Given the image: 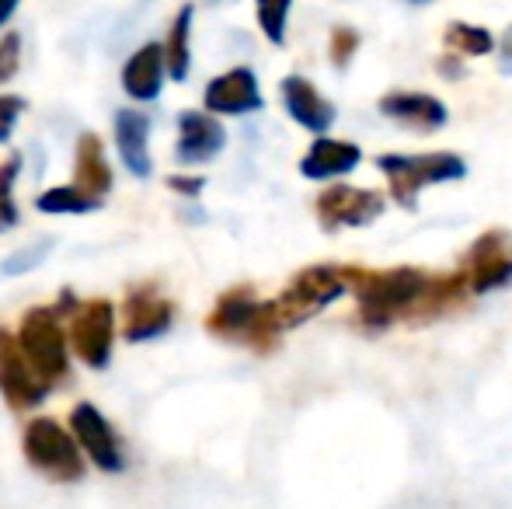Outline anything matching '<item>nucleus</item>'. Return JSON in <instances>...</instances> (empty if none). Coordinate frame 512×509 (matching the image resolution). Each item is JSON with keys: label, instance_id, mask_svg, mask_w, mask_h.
<instances>
[{"label": "nucleus", "instance_id": "nucleus-1", "mask_svg": "<svg viewBox=\"0 0 512 509\" xmlns=\"http://www.w3.org/2000/svg\"><path fill=\"white\" fill-rule=\"evenodd\" d=\"M345 290L359 300V318L370 328H387L408 318H439L453 311L467 293L464 272H432L418 265H398V269H356L338 265Z\"/></svg>", "mask_w": 512, "mask_h": 509}, {"label": "nucleus", "instance_id": "nucleus-2", "mask_svg": "<svg viewBox=\"0 0 512 509\" xmlns=\"http://www.w3.org/2000/svg\"><path fill=\"white\" fill-rule=\"evenodd\" d=\"M206 328L216 339L241 342V346L258 349V353H269L279 342V335H283L276 311H272V300H258L248 286L223 293L213 311H209Z\"/></svg>", "mask_w": 512, "mask_h": 509}, {"label": "nucleus", "instance_id": "nucleus-3", "mask_svg": "<svg viewBox=\"0 0 512 509\" xmlns=\"http://www.w3.org/2000/svg\"><path fill=\"white\" fill-rule=\"evenodd\" d=\"M377 168L387 175L391 196L405 210H418V196L429 185H450L467 178V161L453 150L436 154H380Z\"/></svg>", "mask_w": 512, "mask_h": 509}, {"label": "nucleus", "instance_id": "nucleus-4", "mask_svg": "<svg viewBox=\"0 0 512 509\" xmlns=\"http://www.w3.org/2000/svg\"><path fill=\"white\" fill-rule=\"evenodd\" d=\"M345 279L338 272V265H307L297 276L286 283V290L272 300V311L283 332L297 325H307L310 318H317L321 311H328L335 300L345 297Z\"/></svg>", "mask_w": 512, "mask_h": 509}, {"label": "nucleus", "instance_id": "nucleus-5", "mask_svg": "<svg viewBox=\"0 0 512 509\" xmlns=\"http://www.w3.org/2000/svg\"><path fill=\"white\" fill-rule=\"evenodd\" d=\"M63 314L53 307H32L25 311L18 328V346L28 356L32 370L49 387L67 381L70 360H67V332H63Z\"/></svg>", "mask_w": 512, "mask_h": 509}, {"label": "nucleus", "instance_id": "nucleus-6", "mask_svg": "<svg viewBox=\"0 0 512 509\" xmlns=\"http://www.w3.org/2000/svg\"><path fill=\"white\" fill-rule=\"evenodd\" d=\"M21 447L32 468H39L46 478L67 485V482H81L84 478V457L77 447L74 433L60 426L56 419H32L25 426L21 436Z\"/></svg>", "mask_w": 512, "mask_h": 509}, {"label": "nucleus", "instance_id": "nucleus-7", "mask_svg": "<svg viewBox=\"0 0 512 509\" xmlns=\"http://www.w3.org/2000/svg\"><path fill=\"white\" fill-rule=\"evenodd\" d=\"M317 224L324 231H345V227H370L384 217L387 199L377 189H359V185H331L314 203Z\"/></svg>", "mask_w": 512, "mask_h": 509}, {"label": "nucleus", "instance_id": "nucleus-8", "mask_svg": "<svg viewBox=\"0 0 512 509\" xmlns=\"http://www.w3.org/2000/svg\"><path fill=\"white\" fill-rule=\"evenodd\" d=\"M74 325H70V342H74L77 356L88 367L105 370L112 360V342H115V311L108 300H88V304H74Z\"/></svg>", "mask_w": 512, "mask_h": 509}, {"label": "nucleus", "instance_id": "nucleus-9", "mask_svg": "<svg viewBox=\"0 0 512 509\" xmlns=\"http://www.w3.org/2000/svg\"><path fill=\"white\" fill-rule=\"evenodd\" d=\"M70 433H74L77 447L91 457L102 471H122L126 468V457H122V443L115 436L112 422L98 412L91 401H81V405L70 412Z\"/></svg>", "mask_w": 512, "mask_h": 509}, {"label": "nucleus", "instance_id": "nucleus-10", "mask_svg": "<svg viewBox=\"0 0 512 509\" xmlns=\"http://www.w3.org/2000/svg\"><path fill=\"white\" fill-rule=\"evenodd\" d=\"M0 394L11 401V408H35L49 394V384L35 374L18 339H11L4 328H0Z\"/></svg>", "mask_w": 512, "mask_h": 509}, {"label": "nucleus", "instance_id": "nucleus-11", "mask_svg": "<svg viewBox=\"0 0 512 509\" xmlns=\"http://www.w3.org/2000/svg\"><path fill=\"white\" fill-rule=\"evenodd\" d=\"M467 290L492 293L512 283V252L502 231H485L467 252Z\"/></svg>", "mask_w": 512, "mask_h": 509}, {"label": "nucleus", "instance_id": "nucleus-12", "mask_svg": "<svg viewBox=\"0 0 512 509\" xmlns=\"http://www.w3.org/2000/svg\"><path fill=\"white\" fill-rule=\"evenodd\" d=\"M203 105L209 116H248V112H258L265 105L262 88H258L255 70L248 67H234L227 74L213 77L206 84Z\"/></svg>", "mask_w": 512, "mask_h": 509}, {"label": "nucleus", "instance_id": "nucleus-13", "mask_svg": "<svg viewBox=\"0 0 512 509\" xmlns=\"http://www.w3.org/2000/svg\"><path fill=\"white\" fill-rule=\"evenodd\" d=\"M175 325V304L161 293H154L150 286H136L122 304V335L129 342H147L164 335Z\"/></svg>", "mask_w": 512, "mask_h": 509}, {"label": "nucleus", "instance_id": "nucleus-14", "mask_svg": "<svg viewBox=\"0 0 512 509\" xmlns=\"http://www.w3.org/2000/svg\"><path fill=\"white\" fill-rule=\"evenodd\" d=\"M279 95H283V105H286V112H290V119L297 126H304L307 133L324 136L331 126H335L338 109L314 88V84L307 81V77H300V74L283 77V84H279Z\"/></svg>", "mask_w": 512, "mask_h": 509}, {"label": "nucleus", "instance_id": "nucleus-15", "mask_svg": "<svg viewBox=\"0 0 512 509\" xmlns=\"http://www.w3.org/2000/svg\"><path fill=\"white\" fill-rule=\"evenodd\" d=\"M377 109L394 123L415 129V133H436V129L450 123V109L425 91H391V95L380 98Z\"/></svg>", "mask_w": 512, "mask_h": 509}, {"label": "nucleus", "instance_id": "nucleus-16", "mask_svg": "<svg viewBox=\"0 0 512 509\" xmlns=\"http://www.w3.org/2000/svg\"><path fill=\"white\" fill-rule=\"evenodd\" d=\"M227 147V129L209 112H182L178 116V143L175 157L182 164H206Z\"/></svg>", "mask_w": 512, "mask_h": 509}, {"label": "nucleus", "instance_id": "nucleus-17", "mask_svg": "<svg viewBox=\"0 0 512 509\" xmlns=\"http://www.w3.org/2000/svg\"><path fill=\"white\" fill-rule=\"evenodd\" d=\"M359 164H363L359 143L317 136L307 147V154L300 157V175H304L307 182H331V178H342V175H349V171H356Z\"/></svg>", "mask_w": 512, "mask_h": 509}, {"label": "nucleus", "instance_id": "nucleus-18", "mask_svg": "<svg viewBox=\"0 0 512 509\" xmlns=\"http://www.w3.org/2000/svg\"><path fill=\"white\" fill-rule=\"evenodd\" d=\"M115 147H119V157L129 175L150 178V171H154V161H150V119L143 112H115Z\"/></svg>", "mask_w": 512, "mask_h": 509}, {"label": "nucleus", "instance_id": "nucleus-19", "mask_svg": "<svg viewBox=\"0 0 512 509\" xmlns=\"http://www.w3.org/2000/svg\"><path fill=\"white\" fill-rule=\"evenodd\" d=\"M161 88H164V53L157 42H147L122 67V91L133 102H154L161 95Z\"/></svg>", "mask_w": 512, "mask_h": 509}, {"label": "nucleus", "instance_id": "nucleus-20", "mask_svg": "<svg viewBox=\"0 0 512 509\" xmlns=\"http://www.w3.org/2000/svg\"><path fill=\"white\" fill-rule=\"evenodd\" d=\"M74 185L98 203H105V196L112 192V164H108L105 147L95 133H81V140H77Z\"/></svg>", "mask_w": 512, "mask_h": 509}, {"label": "nucleus", "instance_id": "nucleus-21", "mask_svg": "<svg viewBox=\"0 0 512 509\" xmlns=\"http://www.w3.org/2000/svg\"><path fill=\"white\" fill-rule=\"evenodd\" d=\"M192 14L196 7L185 4L182 11L175 14L168 28V39H164L161 53H164V74H171V81H185L189 77V67H192V49H189V39H192Z\"/></svg>", "mask_w": 512, "mask_h": 509}, {"label": "nucleus", "instance_id": "nucleus-22", "mask_svg": "<svg viewBox=\"0 0 512 509\" xmlns=\"http://www.w3.org/2000/svg\"><path fill=\"white\" fill-rule=\"evenodd\" d=\"M443 46L450 49L453 56H488L495 49V35L481 25H467V21H450L443 32Z\"/></svg>", "mask_w": 512, "mask_h": 509}, {"label": "nucleus", "instance_id": "nucleus-23", "mask_svg": "<svg viewBox=\"0 0 512 509\" xmlns=\"http://www.w3.org/2000/svg\"><path fill=\"white\" fill-rule=\"evenodd\" d=\"M35 206H39V213H49V217H56V213H95L102 210V203L98 199H91L88 192H81L77 185H56V189H46L39 199H35Z\"/></svg>", "mask_w": 512, "mask_h": 509}, {"label": "nucleus", "instance_id": "nucleus-24", "mask_svg": "<svg viewBox=\"0 0 512 509\" xmlns=\"http://www.w3.org/2000/svg\"><path fill=\"white\" fill-rule=\"evenodd\" d=\"M293 0H255L258 11V28L272 46H283L286 42V21H290Z\"/></svg>", "mask_w": 512, "mask_h": 509}, {"label": "nucleus", "instance_id": "nucleus-25", "mask_svg": "<svg viewBox=\"0 0 512 509\" xmlns=\"http://www.w3.org/2000/svg\"><path fill=\"white\" fill-rule=\"evenodd\" d=\"M53 248H56L53 238L32 241V245H25V248H18L14 255H7L4 265H0V272H4V276H25V272L39 269V265L46 262L49 255H53Z\"/></svg>", "mask_w": 512, "mask_h": 509}, {"label": "nucleus", "instance_id": "nucleus-26", "mask_svg": "<svg viewBox=\"0 0 512 509\" xmlns=\"http://www.w3.org/2000/svg\"><path fill=\"white\" fill-rule=\"evenodd\" d=\"M21 175V157H7L0 164V231L18 224V206H14V182Z\"/></svg>", "mask_w": 512, "mask_h": 509}, {"label": "nucleus", "instance_id": "nucleus-27", "mask_svg": "<svg viewBox=\"0 0 512 509\" xmlns=\"http://www.w3.org/2000/svg\"><path fill=\"white\" fill-rule=\"evenodd\" d=\"M359 49V32L349 25H338L335 32H331V63L335 67H349L352 56H356Z\"/></svg>", "mask_w": 512, "mask_h": 509}, {"label": "nucleus", "instance_id": "nucleus-28", "mask_svg": "<svg viewBox=\"0 0 512 509\" xmlns=\"http://www.w3.org/2000/svg\"><path fill=\"white\" fill-rule=\"evenodd\" d=\"M21 67V35L18 32H7L0 39V84H7Z\"/></svg>", "mask_w": 512, "mask_h": 509}, {"label": "nucleus", "instance_id": "nucleus-29", "mask_svg": "<svg viewBox=\"0 0 512 509\" xmlns=\"http://www.w3.org/2000/svg\"><path fill=\"white\" fill-rule=\"evenodd\" d=\"M21 112H25V98L0 95V143L11 140V133H14V126H18Z\"/></svg>", "mask_w": 512, "mask_h": 509}, {"label": "nucleus", "instance_id": "nucleus-30", "mask_svg": "<svg viewBox=\"0 0 512 509\" xmlns=\"http://www.w3.org/2000/svg\"><path fill=\"white\" fill-rule=\"evenodd\" d=\"M168 185L175 192H182V196H199L203 192V178H185V175H178V178H168Z\"/></svg>", "mask_w": 512, "mask_h": 509}, {"label": "nucleus", "instance_id": "nucleus-31", "mask_svg": "<svg viewBox=\"0 0 512 509\" xmlns=\"http://www.w3.org/2000/svg\"><path fill=\"white\" fill-rule=\"evenodd\" d=\"M499 63L506 74H512V25L506 28V35L499 39Z\"/></svg>", "mask_w": 512, "mask_h": 509}, {"label": "nucleus", "instance_id": "nucleus-32", "mask_svg": "<svg viewBox=\"0 0 512 509\" xmlns=\"http://www.w3.org/2000/svg\"><path fill=\"white\" fill-rule=\"evenodd\" d=\"M18 4H21V0H0V28L11 21V14L18 11Z\"/></svg>", "mask_w": 512, "mask_h": 509}, {"label": "nucleus", "instance_id": "nucleus-33", "mask_svg": "<svg viewBox=\"0 0 512 509\" xmlns=\"http://www.w3.org/2000/svg\"><path fill=\"white\" fill-rule=\"evenodd\" d=\"M411 4H429V0H411Z\"/></svg>", "mask_w": 512, "mask_h": 509}]
</instances>
